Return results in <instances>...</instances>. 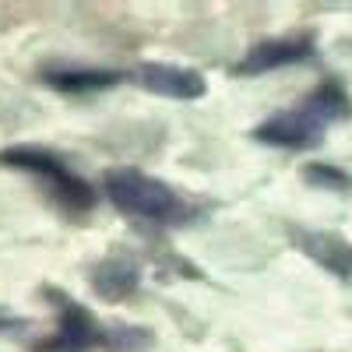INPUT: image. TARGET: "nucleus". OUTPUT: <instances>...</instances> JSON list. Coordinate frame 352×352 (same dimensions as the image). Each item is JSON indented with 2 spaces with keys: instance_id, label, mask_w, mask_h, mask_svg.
I'll return each instance as SVG.
<instances>
[{
  "instance_id": "nucleus-8",
  "label": "nucleus",
  "mask_w": 352,
  "mask_h": 352,
  "mask_svg": "<svg viewBox=\"0 0 352 352\" xmlns=\"http://www.w3.org/2000/svg\"><path fill=\"white\" fill-rule=\"evenodd\" d=\"M43 85H50L60 96H96L106 88H116L127 81V71L120 67H85V64H67V67H46L39 71Z\"/></svg>"
},
{
  "instance_id": "nucleus-6",
  "label": "nucleus",
  "mask_w": 352,
  "mask_h": 352,
  "mask_svg": "<svg viewBox=\"0 0 352 352\" xmlns=\"http://www.w3.org/2000/svg\"><path fill=\"white\" fill-rule=\"evenodd\" d=\"M289 240L296 250H303L317 268L328 275L352 282V240L335 229H307V226H289Z\"/></svg>"
},
{
  "instance_id": "nucleus-12",
  "label": "nucleus",
  "mask_w": 352,
  "mask_h": 352,
  "mask_svg": "<svg viewBox=\"0 0 352 352\" xmlns=\"http://www.w3.org/2000/svg\"><path fill=\"white\" fill-rule=\"evenodd\" d=\"M25 328H28L25 317H0V335H18Z\"/></svg>"
},
{
  "instance_id": "nucleus-9",
  "label": "nucleus",
  "mask_w": 352,
  "mask_h": 352,
  "mask_svg": "<svg viewBox=\"0 0 352 352\" xmlns=\"http://www.w3.org/2000/svg\"><path fill=\"white\" fill-rule=\"evenodd\" d=\"M88 285H92V292L99 300L124 303L127 296H134L138 285H141V264H138L134 254H109L92 268Z\"/></svg>"
},
{
  "instance_id": "nucleus-10",
  "label": "nucleus",
  "mask_w": 352,
  "mask_h": 352,
  "mask_svg": "<svg viewBox=\"0 0 352 352\" xmlns=\"http://www.w3.org/2000/svg\"><path fill=\"white\" fill-rule=\"evenodd\" d=\"M106 352H148L155 345V335L141 324H127V320H102V342Z\"/></svg>"
},
{
  "instance_id": "nucleus-1",
  "label": "nucleus",
  "mask_w": 352,
  "mask_h": 352,
  "mask_svg": "<svg viewBox=\"0 0 352 352\" xmlns=\"http://www.w3.org/2000/svg\"><path fill=\"white\" fill-rule=\"evenodd\" d=\"M102 194L116 212L148 222H184L187 204L166 180L138 166H109L102 173Z\"/></svg>"
},
{
  "instance_id": "nucleus-11",
  "label": "nucleus",
  "mask_w": 352,
  "mask_h": 352,
  "mask_svg": "<svg viewBox=\"0 0 352 352\" xmlns=\"http://www.w3.org/2000/svg\"><path fill=\"white\" fill-rule=\"evenodd\" d=\"M303 180L317 190H335V194H349L352 190V176L331 162H307L303 166Z\"/></svg>"
},
{
  "instance_id": "nucleus-2",
  "label": "nucleus",
  "mask_w": 352,
  "mask_h": 352,
  "mask_svg": "<svg viewBox=\"0 0 352 352\" xmlns=\"http://www.w3.org/2000/svg\"><path fill=\"white\" fill-rule=\"evenodd\" d=\"M0 166L39 176L50 197L71 215L92 212L99 201L96 184H88L81 173H74L64 162V155H56L53 148H43V144H8V148H0Z\"/></svg>"
},
{
  "instance_id": "nucleus-3",
  "label": "nucleus",
  "mask_w": 352,
  "mask_h": 352,
  "mask_svg": "<svg viewBox=\"0 0 352 352\" xmlns=\"http://www.w3.org/2000/svg\"><path fill=\"white\" fill-rule=\"evenodd\" d=\"M328 127L331 124L317 109L300 102L296 109H282V113L268 116V120H261L254 127V141L268 144V148H285V152H310L324 141Z\"/></svg>"
},
{
  "instance_id": "nucleus-5",
  "label": "nucleus",
  "mask_w": 352,
  "mask_h": 352,
  "mask_svg": "<svg viewBox=\"0 0 352 352\" xmlns=\"http://www.w3.org/2000/svg\"><path fill=\"white\" fill-rule=\"evenodd\" d=\"M317 50V36L314 32H285V36H264L257 39L236 64H232V74L236 78H257L278 67H292L310 60Z\"/></svg>"
},
{
  "instance_id": "nucleus-7",
  "label": "nucleus",
  "mask_w": 352,
  "mask_h": 352,
  "mask_svg": "<svg viewBox=\"0 0 352 352\" xmlns=\"http://www.w3.org/2000/svg\"><path fill=\"white\" fill-rule=\"evenodd\" d=\"M134 78L141 81V88L176 102H194V99H204V92H208V81H204L201 71L169 64V60H144L134 67Z\"/></svg>"
},
{
  "instance_id": "nucleus-4",
  "label": "nucleus",
  "mask_w": 352,
  "mask_h": 352,
  "mask_svg": "<svg viewBox=\"0 0 352 352\" xmlns=\"http://www.w3.org/2000/svg\"><path fill=\"white\" fill-rule=\"evenodd\" d=\"M50 300L56 303V331L43 342H36V352H88L102 342V320L96 314L74 303L71 296L56 289H46Z\"/></svg>"
}]
</instances>
